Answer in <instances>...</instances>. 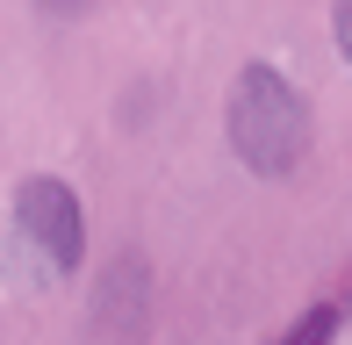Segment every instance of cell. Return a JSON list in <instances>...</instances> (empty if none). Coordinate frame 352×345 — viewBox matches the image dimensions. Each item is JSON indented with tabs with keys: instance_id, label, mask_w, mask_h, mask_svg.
Returning a JSON list of instances; mask_svg holds the SVG:
<instances>
[{
	"instance_id": "cell-5",
	"label": "cell",
	"mask_w": 352,
	"mask_h": 345,
	"mask_svg": "<svg viewBox=\"0 0 352 345\" xmlns=\"http://www.w3.org/2000/svg\"><path fill=\"white\" fill-rule=\"evenodd\" d=\"M36 8L51 14V22H79V14H94L101 0H36Z\"/></svg>"
},
{
	"instance_id": "cell-4",
	"label": "cell",
	"mask_w": 352,
	"mask_h": 345,
	"mask_svg": "<svg viewBox=\"0 0 352 345\" xmlns=\"http://www.w3.org/2000/svg\"><path fill=\"white\" fill-rule=\"evenodd\" d=\"M331 36H338V51L352 65V0H331Z\"/></svg>"
},
{
	"instance_id": "cell-1",
	"label": "cell",
	"mask_w": 352,
	"mask_h": 345,
	"mask_svg": "<svg viewBox=\"0 0 352 345\" xmlns=\"http://www.w3.org/2000/svg\"><path fill=\"white\" fill-rule=\"evenodd\" d=\"M223 130H230V151L266 180H287L302 172V159L316 151V115L295 93V80L274 65H245L230 80V101H223Z\"/></svg>"
},
{
	"instance_id": "cell-3",
	"label": "cell",
	"mask_w": 352,
	"mask_h": 345,
	"mask_svg": "<svg viewBox=\"0 0 352 345\" xmlns=\"http://www.w3.org/2000/svg\"><path fill=\"white\" fill-rule=\"evenodd\" d=\"M331 338H338V309H331V302H316V309H309V317H302L280 345H331Z\"/></svg>"
},
{
	"instance_id": "cell-2",
	"label": "cell",
	"mask_w": 352,
	"mask_h": 345,
	"mask_svg": "<svg viewBox=\"0 0 352 345\" xmlns=\"http://www.w3.org/2000/svg\"><path fill=\"white\" fill-rule=\"evenodd\" d=\"M14 230L43 252L51 274H72V266L87 259V216H79V194L65 180H51V172H36V180L14 187Z\"/></svg>"
}]
</instances>
